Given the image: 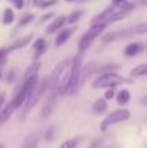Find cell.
<instances>
[{"mask_svg": "<svg viewBox=\"0 0 147 148\" xmlns=\"http://www.w3.org/2000/svg\"><path fill=\"white\" fill-rule=\"evenodd\" d=\"M147 73V65L143 63V65H139L136 66L133 71H131V76L133 78H140V76H144Z\"/></svg>", "mask_w": 147, "mask_h": 148, "instance_id": "2e32d148", "label": "cell"}, {"mask_svg": "<svg viewBox=\"0 0 147 148\" xmlns=\"http://www.w3.org/2000/svg\"><path fill=\"white\" fill-rule=\"evenodd\" d=\"M30 40H32V36H26V38L17 39V40H16L14 43H12L7 49H4V52H6V53H10V52H13V50H17V49H20V48H25Z\"/></svg>", "mask_w": 147, "mask_h": 148, "instance_id": "30bf717a", "label": "cell"}, {"mask_svg": "<svg viewBox=\"0 0 147 148\" xmlns=\"http://www.w3.org/2000/svg\"><path fill=\"white\" fill-rule=\"evenodd\" d=\"M66 1H75V0H66Z\"/></svg>", "mask_w": 147, "mask_h": 148, "instance_id": "e575fe53", "label": "cell"}, {"mask_svg": "<svg viewBox=\"0 0 147 148\" xmlns=\"http://www.w3.org/2000/svg\"><path fill=\"white\" fill-rule=\"evenodd\" d=\"M14 105H13V102L10 101L7 105H4V108H3V111L0 112V125H3L10 116H12V114L14 112Z\"/></svg>", "mask_w": 147, "mask_h": 148, "instance_id": "9c48e42d", "label": "cell"}, {"mask_svg": "<svg viewBox=\"0 0 147 148\" xmlns=\"http://www.w3.org/2000/svg\"><path fill=\"white\" fill-rule=\"evenodd\" d=\"M77 145H78V140L71 138V140H66L65 143H62L59 148H77Z\"/></svg>", "mask_w": 147, "mask_h": 148, "instance_id": "d6986e66", "label": "cell"}, {"mask_svg": "<svg viewBox=\"0 0 147 148\" xmlns=\"http://www.w3.org/2000/svg\"><path fill=\"white\" fill-rule=\"evenodd\" d=\"M105 27H107V23H92V26L82 35V38L79 40V50H81V53L85 52L91 46V43L97 39V36H99L104 32Z\"/></svg>", "mask_w": 147, "mask_h": 148, "instance_id": "3957f363", "label": "cell"}, {"mask_svg": "<svg viewBox=\"0 0 147 148\" xmlns=\"http://www.w3.org/2000/svg\"><path fill=\"white\" fill-rule=\"evenodd\" d=\"M50 16H52V13H49V14H46V16H42V17H41V23L46 22V20H48V19L50 17Z\"/></svg>", "mask_w": 147, "mask_h": 148, "instance_id": "4dcf8cb0", "label": "cell"}, {"mask_svg": "<svg viewBox=\"0 0 147 148\" xmlns=\"http://www.w3.org/2000/svg\"><path fill=\"white\" fill-rule=\"evenodd\" d=\"M115 38H117V33H112V32H111V33H107V35H104L101 39H102V42H104V43H110V42H112Z\"/></svg>", "mask_w": 147, "mask_h": 148, "instance_id": "603a6c76", "label": "cell"}, {"mask_svg": "<svg viewBox=\"0 0 147 148\" xmlns=\"http://www.w3.org/2000/svg\"><path fill=\"white\" fill-rule=\"evenodd\" d=\"M32 20H33V14H23L19 20V26H25V25L30 23Z\"/></svg>", "mask_w": 147, "mask_h": 148, "instance_id": "ffe728a7", "label": "cell"}, {"mask_svg": "<svg viewBox=\"0 0 147 148\" xmlns=\"http://www.w3.org/2000/svg\"><path fill=\"white\" fill-rule=\"evenodd\" d=\"M52 132H53V127H49L48 134H46V140H50V138H52Z\"/></svg>", "mask_w": 147, "mask_h": 148, "instance_id": "f1b7e54d", "label": "cell"}, {"mask_svg": "<svg viewBox=\"0 0 147 148\" xmlns=\"http://www.w3.org/2000/svg\"><path fill=\"white\" fill-rule=\"evenodd\" d=\"M4 55H6L4 49H0V62H3V59H4Z\"/></svg>", "mask_w": 147, "mask_h": 148, "instance_id": "1f68e13d", "label": "cell"}, {"mask_svg": "<svg viewBox=\"0 0 147 148\" xmlns=\"http://www.w3.org/2000/svg\"><path fill=\"white\" fill-rule=\"evenodd\" d=\"M39 144V134L38 132H30L22 143L20 148H38Z\"/></svg>", "mask_w": 147, "mask_h": 148, "instance_id": "52a82bcc", "label": "cell"}, {"mask_svg": "<svg viewBox=\"0 0 147 148\" xmlns=\"http://www.w3.org/2000/svg\"><path fill=\"white\" fill-rule=\"evenodd\" d=\"M81 17V12H75V13H72L69 17H66V23H69V25H74L78 19Z\"/></svg>", "mask_w": 147, "mask_h": 148, "instance_id": "7402d4cb", "label": "cell"}, {"mask_svg": "<svg viewBox=\"0 0 147 148\" xmlns=\"http://www.w3.org/2000/svg\"><path fill=\"white\" fill-rule=\"evenodd\" d=\"M123 84H131V82H130V79H127V78H124V76H121L115 72H104L92 82V88H95V89L114 88V86L123 85Z\"/></svg>", "mask_w": 147, "mask_h": 148, "instance_id": "6da1fadb", "label": "cell"}, {"mask_svg": "<svg viewBox=\"0 0 147 148\" xmlns=\"http://www.w3.org/2000/svg\"><path fill=\"white\" fill-rule=\"evenodd\" d=\"M81 69H82V55H77L74 58V60L71 62V68L68 72V85H66V94H72L75 92V89L78 88L79 84V78H81Z\"/></svg>", "mask_w": 147, "mask_h": 148, "instance_id": "7a4b0ae2", "label": "cell"}, {"mask_svg": "<svg viewBox=\"0 0 147 148\" xmlns=\"http://www.w3.org/2000/svg\"><path fill=\"white\" fill-rule=\"evenodd\" d=\"M107 108H108V105H107L105 99H97L92 105V111L95 114H104L107 111Z\"/></svg>", "mask_w": 147, "mask_h": 148, "instance_id": "9a60e30c", "label": "cell"}, {"mask_svg": "<svg viewBox=\"0 0 147 148\" xmlns=\"http://www.w3.org/2000/svg\"><path fill=\"white\" fill-rule=\"evenodd\" d=\"M0 78H1V72H0Z\"/></svg>", "mask_w": 147, "mask_h": 148, "instance_id": "d590c367", "label": "cell"}, {"mask_svg": "<svg viewBox=\"0 0 147 148\" xmlns=\"http://www.w3.org/2000/svg\"><path fill=\"white\" fill-rule=\"evenodd\" d=\"M146 30H147V25H144V23H141V25H139V26L130 29L131 35H133V33H146Z\"/></svg>", "mask_w": 147, "mask_h": 148, "instance_id": "44dd1931", "label": "cell"}, {"mask_svg": "<svg viewBox=\"0 0 147 148\" xmlns=\"http://www.w3.org/2000/svg\"><path fill=\"white\" fill-rule=\"evenodd\" d=\"M68 65H69V62L68 60H62L61 63H58L56 66H55V69H53V72H52V75L48 76V91L49 94H56V89H58V84H59V81H61V76L63 75V72L66 71V68H68Z\"/></svg>", "mask_w": 147, "mask_h": 148, "instance_id": "8992f818", "label": "cell"}, {"mask_svg": "<svg viewBox=\"0 0 147 148\" xmlns=\"http://www.w3.org/2000/svg\"><path fill=\"white\" fill-rule=\"evenodd\" d=\"M141 50H143V45H141V43H130V45L126 48L124 53H126L127 56H136V55H139Z\"/></svg>", "mask_w": 147, "mask_h": 148, "instance_id": "4fadbf2b", "label": "cell"}, {"mask_svg": "<svg viewBox=\"0 0 147 148\" xmlns=\"http://www.w3.org/2000/svg\"><path fill=\"white\" fill-rule=\"evenodd\" d=\"M114 95H115L114 88H108V91L105 92V99H112L114 98Z\"/></svg>", "mask_w": 147, "mask_h": 148, "instance_id": "cb8c5ba5", "label": "cell"}, {"mask_svg": "<svg viewBox=\"0 0 147 148\" xmlns=\"http://www.w3.org/2000/svg\"><path fill=\"white\" fill-rule=\"evenodd\" d=\"M94 69H95V63H88L84 69H81V78H79V82H84V81H87L90 76H91V73L94 72Z\"/></svg>", "mask_w": 147, "mask_h": 148, "instance_id": "5bb4252c", "label": "cell"}, {"mask_svg": "<svg viewBox=\"0 0 147 148\" xmlns=\"http://www.w3.org/2000/svg\"><path fill=\"white\" fill-rule=\"evenodd\" d=\"M13 19H14L13 10H12V9H6V10H4V14H3V23H4V25H10V23L13 22Z\"/></svg>", "mask_w": 147, "mask_h": 148, "instance_id": "ac0fdd59", "label": "cell"}, {"mask_svg": "<svg viewBox=\"0 0 147 148\" xmlns=\"http://www.w3.org/2000/svg\"><path fill=\"white\" fill-rule=\"evenodd\" d=\"M4 99H6V95H4V94H0V108H1V105H3Z\"/></svg>", "mask_w": 147, "mask_h": 148, "instance_id": "d6a6232c", "label": "cell"}, {"mask_svg": "<svg viewBox=\"0 0 147 148\" xmlns=\"http://www.w3.org/2000/svg\"><path fill=\"white\" fill-rule=\"evenodd\" d=\"M66 23V16H58L50 25L48 26V29H46V32L48 33H55L56 30H59L63 25Z\"/></svg>", "mask_w": 147, "mask_h": 148, "instance_id": "8fae6325", "label": "cell"}, {"mask_svg": "<svg viewBox=\"0 0 147 148\" xmlns=\"http://www.w3.org/2000/svg\"><path fill=\"white\" fill-rule=\"evenodd\" d=\"M48 76H45L43 79H41V81H38V84H36V86H35V91L32 92V95L29 97V99L26 101V106H25V111H23V115H26L28 114V111L30 109V108H33L38 102H39V99L43 97V94L48 91Z\"/></svg>", "mask_w": 147, "mask_h": 148, "instance_id": "277c9868", "label": "cell"}, {"mask_svg": "<svg viewBox=\"0 0 147 148\" xmlns=\"http://www.w3.org/2000/svg\"><path fill=\"white\" fill-rule=\"evenodd\" d=\"M130 91L128 89H123V91H120L118 94H117V101H118V103H127L128 101H130Z\"/></svg>", "mask_w": 147, "mask_h": 148, "instance_id": "e0dca14e", "label": "cell"}, {"mask_svg": "<svg viewBox=\"0 0 147 148\" xmlns=\"http://www.w3.org/2000/svg\"><path fill=\"white\" fill-rule=\"evenodd\" d=\"M72 32H74V27H66V29H63V30L56 36V39H55V46H56V48L62 46V45L71 38Z\"/></svg>", "mask_w": 147, "mask_h": 148, "instance_id": "ba28073f", "label": "cell"}, {"mask_svg": "<svg viewBox=\"0 0 147 148\" xmlns=\"http://www.w3.org/2000/svg\"><path fill=\"white\" fill-rule=\"evenodd\" d=\"M45 0H33V4L35 6H38V7H42V3H43Z\"/></svg>", "mask_w": 147, "mask_h": 148, "instance_id": "f546056e", "label": "cell"}, {"mask_svg": "<svg viewBox=\"0 0 147 148\" xmlns=\"http://www.w3.org/2000/svg\"><path fill=\"white\" fill-rule=\"evenodd\" d=\"M56 1L58 0H46V1L42 3V7H48V6H52V4H56Z\"/></svg>", "mask_w": 147, "mask_h": 148, "instance_id": "4316f807", "label": "cell"}, {"mask_svg": "<svg viewBox=\"0 0 147 148\" xmlns=\"http://www.w3.org/2000/svg\"><path fill=\"white\" fill-rule=\"evenodd\" d=\"M10 1L14 4L16 9H22L23 7V0H10Z\"/></svg>", "mask_w": 147, "mask_h": 148, "instance_id": "484cf974", "label": "cell"}, {"mask_svg": "<svg viewBox=\"0 0 147 148\" xmlns=\"http://www.w3.org/2000/svg\"><path fill=\"white\" fill-rule=\"evenodd\" d=\"M45 50H46V42H45V39L39 38V39H36V40L33 42V52H35V58L42 56V55L45 53Z\"/></svg>", "mask_w": 147, "mask_h": 148, "instance_id": "7c38bea8", "label": "cell"}, {"mask_svg": "<svg viewBox=\"0 0 147 148\" xmlns=\"http://www.w3.org/2000/svg\"><path fill=\"white\" fill-rule=\"evenodd\" d=\"M131 116V112L128 109H117V111H112L108 116H105V119L101 122L99 128L101 131H107L111 125L114 124H118V122H123V121H127L130 119Z\"/></svg>", "mask_w": 147, "mask_h": 148, "instance_id": "5b68a950", "label": "cell"}, {"mask_svg": "<svg viewBox=\"0 0 147 148\" xmlns=\"http://www.w3.org/2000/svg\"><path fill=\"white\" fill-rule=\"evenodd\" d=\"M120 66L118 65H108V66H104V68H101L102 71H112V69H118Z\"/></svg>", "mask_w": 147, "mask_h": 148, "instance_id": "83f0119b", "label": "cell"}, {"mask_svg": "<svg viewBox=\"0 0 147 148\" xmlns=\"http://www.w3.org/2000/svg\"><path fill=\"white\" fill-rule=\"evenodd\" d=\"M0 148H4V145H1V144H0Z\"/></svg>", "mask_w": 147, "mask_h": 148, "instance_id": "836d02e7", "label": "cell"}, {"mask_svg": "<svg viewBox=\"0 0 147 148\" xmlns=\"http://www.w3.org/2000/svg\"><path fill=\"white\" fill-rule=\"evenodd\" d=\"M101 147H102V141H101V140H94L92 144L88 148H101Z\"/></svg>", "mask_w": 147, "mask_h": 148, "instance_id": "d4e9b609", "label": "cell"}]
</instances>
